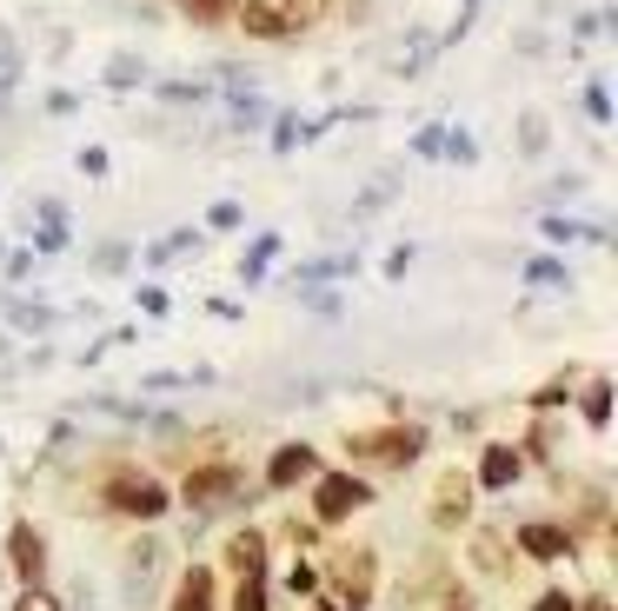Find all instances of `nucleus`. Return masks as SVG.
<instances>
[{
    "mask_svg": "<svg viewBox=\"0 0 618 611\" xmlns=\"http://www.w3.org/2000/svg\"><path fill=\"white\" fill-rule=\"evenodd\" d=\"M320 13V0H246L240 7V20H246V33H293L300 20H313Z\"/></svg>",
    "mask_w": 618,
    "mask_h": 611,
    "instance_id": "1",
    "label": "nucleus"
},
{
    "mask_svg": "<svg viewBox=\"0 0 618 611\" xmlns=\"http://www.w3.org/2000/svg\"><path fill=\"white\" fill-rule=\"evenodd\" d=\"M226 499H240V472L233 466H200L186 479V506H226Z\"/></svg>",
    "mask_w": 618,
    "mask_h": 611,
    "instance_id": "2",
    "label": "nucleus"
},
{
    "mask_svg": "<svg viewBox=\"0 0 618 611\" xmlns=\"http://www.w3.org/2000/svg\"><path fill=\"white\" fill-rule=\"evenodd\" d=\"M359 506H366V486H359V479H346V472L320 479V499H313L320 519H346V512H359Z\"/></svg>",
    "mask_w": 618,
    "mask_h": 611,
    "instance_id": "3",
    "label": "nucleus"
},
{
    "mask_svg": "<svg viewBox=\"0 0 618 611\" xmlns=\"http://www.w3.org/2000/svg\"><path fill=\"white\" fill-rule=\"evenodd\" d=\"M113 506L120 512H140V519H160L166 512V492L153 479H113Z\"/></svg>",
    "mask_w": 618,
    "mask_h": 611,
    "instance_id": "4",
    "label": "nucleus"
},
{
    "mask_svg": "<svg viewBox=\"0 0 618 611\" xmlns=\"http://www.w3.org/2000/svg\"><path fill=\"white\" fill-rule=\"evenodd\" d=\"M333 579H340V592L359 605V599L373 592V552H340V559H333Z\"/></svg>",
    "mask_w": 618,
    "mask_h": 611,
    "instance_id": "5",
    "label": "nucleus"
},
{
    "mask_svg": "<svg viewBox=\"0 0 618 611\" xmlns=\"http://www.w3.org/2000/svg\"><path fill=\"white\" fill-rule=\"evenodd\" d=\"M7 546H13V572H20V579L33 585V579L47 572V546L33 539V526H13V539H7Z\"/></svg>",
    "mask_w": 618,
    "mask_h": 611,
    "instance_id": "6",
    "label": "nucleus"
},
{
    "mask_svg": "<svg viewBox=\"0 0 618 611\" xmlns=\"http://www.w3.org/2000/svg\"><path fill=\"white\" fill-rule=\"evenodd\" d=\"M459 519H466V479L446 472L439 492H433V526H459Z\"/></svg>",
    "mask_w": 618,
    "mask_h": 611,
    "instance_id": "7",
    "label": "nucleus"
},
{
    "mask_svg": "<svg viewBox=\"0 0 618 611\" xmlns=\"http://www.w3.org/2000/svg\"><path fill=\"white\" fill-rule=\"evenodd\" d=\"M306 472H313V452H306V446H280V452H273V472H266V479H273V486H300Z\"/></svg>",
    "mask_w": 618,
    "mask_h": 611,
    "instance_id": "8",
    "label": "nucleus"
},
{
    "mask_svg": "<svg viewBox=\"0 0 618 611\" xmlns=\"http://www.w3.org/2000/svg\"><path fill=\"white\" fill-rule=\"evenodd\" d=\"M519 466H526V459H519L513 446H493V452L479 459V479H486V486H513V479H519Z\"/></svg>",
    "mask_w": 618,
    "mask_h": 611,
    "instance_id": "9",
    "label": "nucleus"
},
{
    "mask_svg": "<svg viewBox=\"0 0 618 611\" xmlns=\"http://www.w3.org/2000/svg\"><path fill=\"white\" fill-rule=\"evenodd\" d=\"M519 546H526L533 559H559V552H566L573 539H566L559 526H526V532H519Z\"/></svg>",
    "mask_w": 618,
    "mask_h": 611,
    "instance_id": "10",
    "label": "nucleus"
},
{
    "mask_svg": "<svg viewBox=\"0 0 618 611\" xmlns=\"http://www.w3.org/2000/svg\"><path fill=\"white\" fill-rule=\"evenodd\" d=\"M226 559H233L240 572H260V566H266V539H260V532H240V539L226 546Z\"/></svg>",
    "mask_w": 618,
    "mask_h": 611,
    "instance_id": "11",
    "label": "nucleus"
},
{
    "mask_svg": "<svg viewBox=\"0 0 618 611\" xmlns=\"http://www.w3.org/2000/svg\"><path fill=\"white\" fill-rule=\"evenodd\" d=\"M213 605V585H206V572H193V579H186V592H180V605L173 611H206Z\"/></svg>",
    "mask_w": 618,
    "mask_h": 611,
    "instance_id": "12",
    "label": "nucleus"
},
{
    "mask_svg": "<svg viewBox=\"0 0 618 611\" xmlns=\"http://www.w3.org/2000/svg\"><path fill=\"white\" fill-rule=\"evenodd\" d=\"M473 559H479L486 572H499V566H506V552H499V539H493V532H479V539H473Z\"/></svg>",
    "mask_w": 618,
    "mask_h": 611,
    "instance_id": "13",
    "label": "nucleus"
},
{
    "mask_svg": "<svg viewBox=\"0 0 618 611\" xmlns=\"http://www.w3.org/2000/svg\"><path fill=\"white\" fill-rule=\"evenodd\" d=\"M233 611H266V585L246 572V585H240V599H233Z\"/></svg>",
    "mask_w": 618,
    "mask_h": 611,
    "instance_id": "14",
    "label": "nucleus"
},
{
    "mask_svg": "<svg viewBox=\"0 0 618 611\" xmlns=\"http://www.w3.org/2000/svg\"><path fill=\"white\" fill-rule=\"evenodd\" d=\"M47 319H53L47 306H13V326H20V333H47Z\"/></svg>",
    "mask_w": 618,
    "mask_h": 611,
    "instance_id": "15",
    "label": "nucleus"
},
{
    "mask_svg": "<svg viewBox=\"0 0 618 611\" xmlns=\"http://www.w3.org/2000/svg\"><path fill=\"white\" fill-rule=\"evenodd\" d=\"M13 611H60V599H53V592H40V585H33V592H20V605Z\"/></svg>",
    "mask_w": 618,
    "mask_h": 611,
    "instance_id": "16",
    "label": "nucleus"
},
{
    "mask_svg": "<svg viewBox=\"0 0 618 611\" xmlns=\"http://www.w3.org/2000/svg\"><path fill=\"white\" fill-rule=\"evenodd\" d=\"M586 419H592V426H606V386H592V393H586Z\"/></svg>",
    "mask_w": 618,
    "mask_h": 611,
    "instance_id": "17",
    "label": "nucleus"
},
{
    "mask_svg": "<svg viewBox=\"0 0 618 611\" xmlns=\"http://www.w3.org/2000/svg\"><path fill=\"white\" fill-rule=\"evenodd\" d=\"M13 86V47H7V33H0V93Z\"/></svg>",
    "mask_w": 618,
    "mask_h": 611,
    "instance_id": "18",
    "label": "nucleus"
},
{
    "mask_svg": "<svg viewBox=\"0 0 618 611\" xmlns=\"http://www.w3.org/2000/svg\"><path fill=\"white\" fill-rule=\"evenodd\" d=\"M533 611H573V599H566V592H553V599H539Z\"/></svg>",
    "mask_w": 618,
    "mask_h": 611,
    "instance_id": "19",
    "label": "nucleus"
},
{
    "mask_svg": "<svg viewBox=\"0 0 618 611\" xmlns=\"http://www.w3.org/2000/svg\"><path fill=\"white\" fill-rule=\"evenodd\" d=\"M586 611H612V605H606V599H592V605H586Z\"/></svg>",
    "mask_w": 618,
    "mask_h": 611,
    "instance_id": "20",
    "label": "nucleus"
},
{
    "mask_svg": "<svg viewBox=\"0 0 618 611\" xmlns=\"http://www.w3.org/2000/svg\"><path fill=\"white\" fill-rule=\"evenodd\" d=\"M459 611H466V605H459Z\"/></svg>",
    "mask_w": 618,
    "mask_h": 611,
    "instance_id": "21",
    "label": "nucleus"
}]
</instances>
